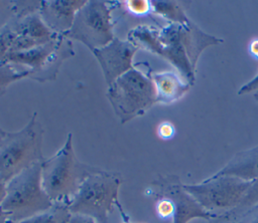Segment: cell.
I'll return each instance as SVG.
<instances>
[{"instance_id": "1", "label": "cell", "mask_w": 258, "mask_h": 223, "mask_svg": "<svg viewBox=\"0 0 258 223\" xmlns=\"http://www.w3.org/2000/svg\"><path fill=\"white\" fill-rule=\"evenodd\" d=\"M128 40L138 48H143L168 60L191 84L195 81L197 60L209 45L222 42L204 33L190 20L185 24L169 23L160 30L148 25H139L128 34Z\"/></svg>"}, {"instance_id": "2", "label": "cell", "mask_w": 258, "mask_h": 223, "mask_svg": "<svg viewBox=\"0 0 258 223\" xmlns=\"http://www.w3.org/2000/svg\"><path fill=\"white\" fill-rule=\"evenodd\" d=\"M98 167L78 160L69 133L63 146L41 164L42 186L52 202L70 203L84 180Z\"/></svg>"}, {"instance_id": "3", "label": "cell", "mask_w": 258, "mask_h": 223, "mask_svg": "<svg viewBox=\"0 0 258 223\" xmlns=\"http://www.w3.org/2000/svg\"><path fill=\"white\" fill-rule=\"evenodd\" d=\"M121 173L97 168L83 182L75 197L69 203L72 214L90 216L97 223H109V217L118 203Z\"/></svg>"}, {"instance_id": "4", "label": "cell", "mask_w": 258, "mask_h": 223, "mask_svg": "<svg viewBox=\"0 0 258 223\" xmlns=\"http://www.w3.org/2000/svg\"><path fill=\"white\" fill-rule=\"evenodd\" d=\"M34 113L19 131L7 133L0 144V179L8 183L33 164L44 161L43 128Z\"/></svg>"}, {"instance_id": "5", "label": "cell", "mask_w": 258, "mask_h": 223, "mask_svg": "<svg viewBox=\"0 0 258 223\" xmlns=\"http://www.w3.org/2000/svg\"><path fill=\"white\" fill-rule=\"evenodd\" d=\"M41 164H33L7 183L6 197L0 208L9 220L18 223L47 210L53 204L42 186Z\"/></svg>"}, {"instance_id": "6", "label": "cell", "mask_w": 258, "mask_h": 223, "mask_svg": "<svg viewBox=\"0 0 258 223\" xmlns=\"http://www.w3.org/2000/svg\"><path fill=\"white\" fill-rule=\"evenodd\" d=\"M106 96L121 124L142 116L156 103L151 76L135 67L108 85Z\"/></svg>"}, {"instance_id": "7", "label": "cell", "mask_w": 258, "mask_h": 223, "mask_svg": "<svg viewBox=\"0 0 258 223\" xmlns=\"http://www.w3.org/2000/svg\"><path fill=\"white\" fill-rule=\"evenodd\" d=\"M75 50L71 39L57 35L53 39L29 50L9 53L5 63L28 71V78L38 82L54 80L64 60L73 57Z\"/></svg>"}, {"instance_id": "8", "label": "cell", "mask_w": 258, "mask_h": 223, "mask_svg": "<svg viewBox=\"0 0 258 223\" xmlns=\"http://www.w3.org/2000/svg\"><path fill=\"white\" fill-rule=\"evenodd\" d=\"M250 185L237 177L212 175L201 183L182 184V188L217 219L237 207Z\"/></svg>"}, {"instance_id": "9", "label": "cell", "mask_w": 258, "mask_h": 223, "mask_svg": "<svg viewBox=\"0 0 258 223\" xmlns=\"http://www.w3.org/2000/svg\"><path fill=\"white\" fill-rule=\"evenodd\" d=\"M111 2L90 0L77 12L70 31L64 35L86 45L91 51L104 47L114 38Z\"/></svg>"}, {"instance_id": "10", "label": "cell", "mask_w": 258, "mask_h": 223, "mask_svg": "<svg viewBox=\"0 0 258 223\" xmlns=\"http://www.w3.org/2000/svg\"><path fill=\"white\" fill-rule=\"evenodd\" d=\"M139 48L129 40L115 37L104 47L93 50L97 58L107 85L133 68V57Z\"/></svg>"}, {"instance_id": "11", "label": "cell", "mask_w": 258, "mask_h": 223, "mask_svg": "<svg viewBox=\"0 0 258 223\" xmlns=\"http://www.w3.org/2000/svg\"><path fill=\"white\" fill-rule=\"evenodd\" d=\"M158 190V196H165L172 200L175 212L172 223H188L196 218L214 220L215 217L207 212L187 192L182 188V184L174 176L160 178L153 182Z\"/></svg>"}, {"instance_id": "12", "label": "cell", "mask_w": 258, "mask_h": 223, "mask_svg": "<svg viewBox=\"0 0 258 223\" xmlns=\"http://www.w3.org/2000/svg\"><path fill=\"white\" fill-rule=\"evenodd\" d=\"M86 3L87 0H44L38 14L52 32L66 35L73 26L77 12Z\"/></svg>"}, {"instance_id": "13", "label": "cell", "mask_w": 258, "mask_h": 223, "mask_svg": "<svg viewBox=\"0 0 258 223\" xmlns=\"http://www.w3.org/2000/svg\"><path fill=\"white\" fill-rule=\"evenodd\" d=\"M213 176H232L252 182L258 178V146L236 154Z\"/></svg>"}, {"instance_id": "14", "label": "cell", "mask_w": 258, "mask_h": 223, "mask_svg": "<svg viewBox=\"0 0 258 223\" xmlns=\"http://www.w3.org/2000/svg\"><path fill=\"white\" fill-rule=\"evenodd\" d=\"M150 76L156 90V102L171 103L177 101L190 86L174 71L153 72Z\"/></svg>"}, {"instance_id": "15", "label": "cell", "mask_w": 258, "mask_h": 223, "mask_svg": "<svg viewBox=\"0 0 258 223\" xmlns=\"http://www.w3.org/2000/svg\"><path fill=\"white\" fill-rule=\"evenodd\" d=\"M10 22L18 35L32 37L44 42H47L58 35L52 32L44 24L38 13L31 14L22 18L13 17Z\"/></svg>"}, {"instance_id": "16", "label": "cell", "mask_w": 258, "mask_h": 223, "mask_svg": "<svg viewBox=\"0 0 258 223\" xmlns=\"http://www.w3.org/2000/svg\"><path fill=\"white\" fill-rule=\"evenodd\" d=\"M258 206V178L251 182L249 189L246 194L232 211L227 214L218 217L215 220H218L219 223H238L243 219L250 211Z\"/></svg>"}, {"instance_id": "17", "label": "cell", "mask_w": 258, "mask_h": 223, "mask_svg": "<svg viewBox=\"0 0 258 223\" xmlns=\"http://www.w3.org/2000/svg\"><path fill=\"white\" fill-rule=\"evenodd\" d=\"M71 216L68 203L53 202L47 210L18 223H69Z\"/></svg>"}, {"instance_id": "18", "label": "cell", "mask_w": 258, "mask_h": 223, "mask_svg": "<svg viewBox=\"0 0 258 223\" xmlns=\"http://www.w3.org/2000/svg\"><path fill=\"white\" fill-rule=\"evenodd\" d=\"M152 13L163 17L170 23L185 24L189 20L179 7L178 4L172 1H151Z\"/></svg>"}, {"instance_id": "19", "label": "cell", "mask_w": 258, "mask_h": 223, "mask_svg": "<svg viewBox=\"0 0 258 223\" xmlns=\"http://www.w3.org/2000/svg\"><path fill=\"white\" fill-rule=\"evenodd\" d=\"M24 77H28V71L22 67L17 68L9 63H0V97L5 93L8 86Z\"/></svg>"}, {"instance_id": "20", "label": "cell", "mask_w": 258, "mask_h": 223, "mask_svg": "<svg viewBox=\"0 0 258 223\" xmlns=\"http://www.w3.org/2000/svg\"><path fill=\"white\" fill-rule=\"evenodd\" d=\"M17 36L18 34L10 21L5 26L0 28V63L5 62L11 46Z\"/></svg>"}, {"instance_id": "21", "label": "cell", "mask_w": 258, "mask_h": 223, "mask_svg": "<svg viewBox=\"0 0 258 223\" xmlns=\"http://www.w3.org/2000/svg\"><path fill=\"white\" fill-rule=\"evenodd\" d=\"M41 7V1L35 0H20V1H11V9L13 17L22 18L31 14L39 12Z\"/></svg>"}, {"instance_id": "22", "label": "cell", "mask_w": 258, "mask_h": 223, "mask_svg": "<svg viewBox=\"0 0 258 223\" xmlns=\"http://www.w3.org/2000/svg\"><path fill=\"white\" fill-rule=\"evenodd\" d=\"M127 12L135 16H146L152 13L151 1L148 0H127L122 2Z\"/></svg>"}, {"instance_id": "23", "label": "cell", "mask_w": 258, "mask_h": 223, "mask_svg": "<svg viewBox=\"0 0 258 223\" xmlns=\"http://www.w3.org/2000/svg\"><path fill=\"white\" fill-rule=\"evenodd\" d=\"M155 211L157 216L162 220L172 219L175 212L174 203L168 197L160 196L155 204Z\"/></svg>"}, {"instance_id": "24", "label": "cell", "mask_w": 258, "mask_h": 223, "mask_svg": "<svg viewBox=\"0 0 258 223\" xmlns=\"http://www.w3.org/2000/svg\"><path fill=\"white\" fill-rule=\"evenodd\" d=\"M12 18L11 1H0V28L5 26Z\"/></svg>"}, {"instance_id": "25", "label": "cell", "mask_w": 258, "mask_h": 223, "mask_svg": "<svg viewBox=\"0 0 258 223\" xmlns=\"http://www.w3.org/2000/svg\"><path fill=\"white\" fill-rule=\"evenodd\" d=\"M175 129L174 126L169 122L161 123L157 128V135L163 141H168L174 137Z\"/></svg>"}, {"instance_id": "26", "label": "cell", "mask_w": 258, "mask_h": 223, "mask_svg": "<svg viewBox=\"0 0 258 223\" xmlns=\"http://www.w3.org/2000/svg\"><path fill=\"white\" fill-rule=\"evenodd\" d=\"M251 91H258V74L249 82L244 84L240 90L238 91L239 94H246Z\"/></svg>"}, {"instance_id": "27", "label": "cell", "mask_w": 258, "mask_h": 223, "mask_svg": "<svg viewBox=\"0 0 258 223\" xmlns=\"http://www.w3.org/2000/svg\"><path fill=\"white\" fill-rule=\"evenodd\" d=\"M69 223H97L96 220L90 216L82 214H72Z\"/></svg>"}, {"instance_id": "28", "label": "cell", "mask_w": 258, "mask_h": 223, "mask_svg": "<svg viewBox=\"0 0 258 223\" xmlns=\"http://www.w3.org/2000/svg\"><path fill=\"white\" fill-rule=\"evenodd\" d=\"M243 219H246V222L244 223H258V206L254 208L252 211H250Z\"/></svg>"}, {"instance_id": "29", "label": "cell", "mask_w": 258, "mask_h": 223, "mask_svg": "<svg viewBox=\"0 0 258 223\" xmlns=\"http://www.w3.org/2000/svg\"><path fill=\"white\" fill-rule=\"evenodd\" d=\"M249 53L253 58L258 59V38L253 39L250 42V44H249Z\"/></svg>"}, {"instance_id": "30", "label": "cell", "mask_w": 258, "mask_h": 223, "mask_svg": "<svg viewBox=\"0 0 258 223\" xmlns=\"http://www.w3.org/2000/svg\"><path fill=\"white\" fill-rule=\"evenodd\" d=\"M6 192H7V183L4 182L2 179H0V207L5 200Z\"/></svg>"}, {"instance_id": "31", "label": "cell", "mask_w": 258, "mask_h": 223, "mask_svg": "<svg viewBox=\"0 0 258 223\" xmlns=\"http://www.w3.org/2000/svg\"><path fill=\"white\" fill-rule=\"evenodd\" d=\"M8 220L7 215L3 212V210L0 208V223H6Z\"/></svg>"}, {"instance_id": "32", "label": "cell", "mask_w": 258, "mask_h": 223, "mask_svg": "<svg viewBox=\"0 0 258 223\" xmlns=\"http://www.w3.org/2000/svg\"><path fill=\"white\" fill-rule=\"evenodd\" d=\"M6 134H7V132H5V131L0 127V144H1V142L4 140Z\"/></svg>"}, {"instance_id": "33", "label": "cell", "mask_w": 258, "mask_h": 223, "mask_svg": "<svg viewBox=\"0 0 258 223\" xmlns=\"http://www.w3.org/2000/svg\"><path fill=\"white\" fill-rule=\"evenodd\" d=\"M6 223H17V222H15V221H12V220H7V222Z\"/></svg>"}, {"instance_id": "34", "label": "cell", "mask_w": 258, "mask_h": 223, "mask_svg": "<svg viewBox=\"0 0 258 223\" xmlns=\"http://www.w3.org/2000/svg\"><path fill=\"white\" fill-rule=\"evenodd\" d=\"M254 96H255V98H256V99H257V101H258V91L254 94Z\"/></svg>"}]
</instances>
